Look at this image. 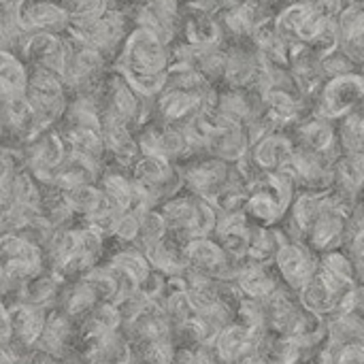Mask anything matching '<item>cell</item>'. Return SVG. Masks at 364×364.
I'll use <instances>...</instances> for the list:
<instances>
[{"label":"cell","mask_w":364,"mask_h":364,"mask_svg":"<svg viewBox=\"0 0 364 364\" xmlns=\"http://www.w3.org/2000/svg\"><path fill=\"white\" fill-rule=\"evenodd\" d=\"M21 19L30 32L60 34L70 26V13L60 0H23Z\"/></svg>","instance_id":"obj_2"},{"label":"cell","mask_w":364,"mask_h":364,"mask_svg":"<svg viewBox=\"0 0 364 364\" xmlns=\"http://www.w3.org/2000/svg\"><path fill=\"white\" fill-rule=\"evenodd\" d=\"M186 36H188V43L194 47H213L220 38V26L211 17H205V15L190 17L186 26Z\"/></svg>","instance_id":"obj_6"},{"label":"cell","mask_w":364,"mask_h":364,"mask_svg":"<svg viewBox=\"0 0 364 364\" xmlns=\"http://www.w3.org/2000/svg\"><path fill=\"white\" fill-rule=\"evenodd\" d=\"M337 179L341 183V190L346 192H358L364 186V154H352L343 158L337 166Z\"/></svg>","instance_id":"obj_7"},{"label":"cell","mask_w":364,"mask_h":364,"mask_svg":"<svg viewBox=\"0 0 364 364\" xmlns=\"http://www.w3.org/2000/svg\"><path fill=\"white\" fill-rule=\"evenodd\" d=\"M2 2H13V0H0V4H2Z\"/></svg>","instance_id":"obj_9"},{"label":"cell","mask_w":364,"mask_h":364,"mask_svg":"<svg viewBox=\"0 0 364 364\" xmlns=\"http://www.w3.org/2000/svg\"><path fill=\"white\" fill-rule=\"evenodd\" d=\"M252 331L247 326H230L218 337V352L226 360H237L247 354V350L254 348L252 343Z\"/></svg>","instance_id":"obj_5"},{"label":"cell","mask_w":364,"mask_h":364,"mask_svg":"<svg viewBox=\"0 0 364 364\" xmlns=\"http://www.w3.org/2000/svg\"><path fill=\"white\" fill-rule=\"evenodd\" d=\"M294 147L286 136H277V134H267L258 141L256 149H254V158L252 162L267 173H277L282 168H286L292 158H294Z\"/></svg>","instance_id":"obj_4"},{"label":"cell","mask_w":364,"mask_h":364,"mask_svg":"<svg viewBox=\"0 0 364 364\" xmlns=\"http://www.w3.org/2000/svg\"><path fill=\"white\" fill-rule=\"evenodd\" d=\"M335 364H364V346H360V343L343 346V350H341Z\"/></svg>","instance_id":"obj_8"},{"label":"cell","mask_w":364,"mask_h":364,"mask_svg":"<svg viewBox=\"0 0 364 364\" xmlns=\"http://www.w3.org/2000/svg\"><path fill=\"white\" fill-rule=\"evenodd\" d=\"M277 269L284 279L292 286L303 290L316 277V258L314 254L296 243H286L277 252Z\"/></svg>","instance_id":"obj_3"},{"label":"cell","mask_w":364,"mask_h":364,"mask_svg":"<svg viewBox=\"0 0 364 364\" xmlns=\"http://www.w3.org/2000/svg\"><path fill=\"white\" fill-rule=\"evenodd\" d=\"M360 102H364V77L356 73L333 77L322 92V113L326 117L348 115Z\"/></svg>","instance_id":"obj_1"}]
</instances>
